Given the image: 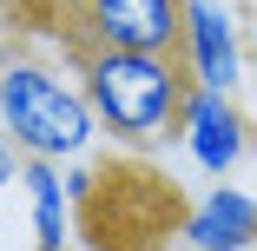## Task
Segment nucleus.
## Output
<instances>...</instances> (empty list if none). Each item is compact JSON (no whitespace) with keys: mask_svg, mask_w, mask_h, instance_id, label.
Masks as SVG:
<instances>
[{"mask_svg":"<svg viewBox=\"0 0 257 251\" xmlns=\"http://www.w3.org/2000/svg\"><path fill=\"white\" fill-rule=\"evenodd\" d=\"M79 60V93L99 119V132L119 145H159L165 132H178L185 99H191V73L178 53H73Z\"/></svg>","mask_w":257,"mask_h":251,"instance_id":"obj_1","label":"nucleus"},{"mask_svg":"<svg viewBox=\"0 0 257 251\" xmlns=\"http://www.w3.org/2000/svg\"><path fill=\"white\" fill-rule=\"evenodd\" d=\"M0 132L14 139L20 159H79L86 145L99 139V119L86 106L79 79H60L46 60H14L0 66Z\"/></svg>","mask_w":257,"mask_h":251,"instance_id":"obj_2","label":"nucleus"},{"mask_svg":"<svg viewBox=\"0 0 257 251\" xmlns=\"http://www.w3.org/2000/svg\"><path fill=\"white\" fill-rule=\"evenodd\" d=\"M66 53H178L185 46V0H60Z\"/></svg>","mask_w":257,"mask_h":251,"instance_id":"obj_3","label":"nucleus"},{"mask_svg":"<svg viewBox=\"0 0 257 251\" xmlns=\"http://www.w3.org/2000/svg\"><path fill=\"white\" fill-rule=\"evenodd\" d=\"M178 139H185V152L198 172H237V159L250 152V132H244V113L231 106V93H211V86H191L185 99V119H178Z\"/></svg>","mask_w":257,"mask_h":251,"instance_id":"obj_4","label":"nucleus"},{"mask_svg":"<svg viewBox=\"0 0 257 251\" xmlns=\"http://www.w3.org/2000/svg\"><path fill=\"white\" fill-rule=\"evenodd\" d=\"M178 60H185L191 86L231 93L244 79V46H237L231 7H218V0H185V46H178Z\"/></svg>","mask_w":257,"mask_h":251,"instance_id":"obj_5","label":"nucleus"},{"mask_svg":"<svg viewBox=\"0 0 257 251\" xmlns=\"http://www.w3.org/2000/svg\"><path fill=\"white\" fill-rule=\"evenodd\" d=\"M178 238H185L191 251H250V244H257V198L237 192V185L204 192L198 205L178 218Z\"/></svg>","mask_w":257,"mask_h":251,"instance_id":"obj_6","label":"nucleus"},{"mask_svg":"<svg viewBox=\"0 0 257 251\" xmlns=\"http://www.w3.org/2000/svg\"><path fill=\"white\" fill-rule=\"evenodd\" d=\"M20 185H27V212H33V244L40 251H66V185H60V165L27 159Z\"/></svg>","mask_w":257,"mask_h":251,"instance_id":"obj_7","label":"nucleus"},{"mask_svg":"<svg viewBox=\"0 0 257 251\" xmlns=\"http://www.w3.org/2000/svg\"><path fill=\"white\" fill-rule=\"evenodd\" d=\"M20 165H27V159H20V152H14V139H7V132H0V179H14V172H20Z\"/></svg>","mask_w":257,"mask_h":251,"instance_id":"obj_8","label":"nucleus"}]
</instances>
